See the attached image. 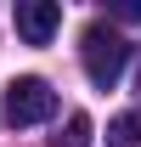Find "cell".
<instances>
[{"label": "cell", "mask_w": 141, "mask_h": 147, "mask_svg": "<svg viewBox=\"0 0 141 147\" xmlns=\"http://www.w3.org/2000/svg\"><path fill=\"white\" fill-rule=\"evenodd\" d=\"M136 85H141V68H136Z\"/></svg>", "instance_id": "cell-7"}, {"label": "cell", "mask_w": 141, "mask_h": 147, "mask_svg": "<svg viewBox=\"0 0 141 147\" xmlns=\"http://www.w3.org/2000/svg\"><path fill=\"white\" fill-rule=\"evenodd\" d=\"M113 11H119L124 23H141V0H119V6H113Z\"/></svg>", "instance_id": "cell-6"}, {"label": "cell", "mask_w": 141, "mask_h": 147, "mask_svg": "<svg viewBox=\"0 0 141 147\" xmlns=\"http://www.w3.org/2000/svg\"><path fill=\"white\" fill-rule=\"evenodd\" d=\"M62 28V6L56 0H17V40L23 45H51Z\"/></svg>", "instance_id": "cell-3"}, {"label": "cell", "mask_w": 141, "mask_h": 147, "mask_svg": "<svg viewBox=\"0 0 141 147\" xmlns=\"http://www.w3.org/2000/svg\"><path fill=\"white\" fill-rule=\"evenodd\" d=\"M0 113H6V125H11V130L45 125V119L56 113V91H51V79H40V74H17V79L6 85Z\"/></svg>", "instance_id": "cell-2"}, {"label": "cell", "mask_w": 141, "mask_h": 147, "mask_svg": "<svg viewBox=\"0 0 141 147\" xmlns=\"http://www.w3.org/2000/svg\"><path fill=\"white\" fill-rule=\"evenodd\" d=\"M90 136H96L90 113H68V125H62V136H51V147H90Z\"/></svg>", "instance_id": "cell-4"}, {"label": "cell", "mask_w": 141, "mask_h": 147, "mask_svg": "<svg viewBox=\"0 0 141 147\" xmlns=\"http://www.w3.org/2000/svg\"><path fill=\"white\" fill-rule=\"evenodd\" d=\"M107 147H141V113H119L107 125Z\"/></svg>", "instance_id": "cell-5"}, {"label": "cell", "mask_w": 141, "mask_h": 147, "mask_svg": "<svg viewBox=\"0 0 141 147\" xmlns=\"http://www.w3.org/2000/svg\"><path fill=\"white\" fill-rule=\"evenodd\" d=\"M79 57H85V79L96 91H113L119 85L124 62H130V40L119 28H107V23H90L85 34H79Z\"/></svg>", "instance_id": "cell-1"}]
</instances>
